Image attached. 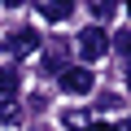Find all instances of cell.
Segmentation results:
<instances>
[{
    "label": "cell",
    "mask_w": 131,
    "mask_h": 131,
    "mask_svg": "<svg viewBox=\"0 0 131 131\" xmlns=\"http://www.w3.org/2000/svg\"><path fill=\"white\" fill-rule=\"evenodd\" d=\"M9 48H13L18 57H31V52L39 48V35H35V31H26V26H18V31L9 35Z\"/></svg>",
    "instance_id": "4"
},
{
    "label": "cell",
    "mask_w": 131,
    "mask_h": 131,
    "mask_svg": "<svg viewBox=\"0 0 131 131\" xmlns=\"http://www.w3.org/2000/svg\"><path fill=\"white\" fill-rule=\"evenodd\" d=\"M127 88H131V66H127Z\"/></svg>",
    "instance_id": "12"
},
{
    "label": "cell",
    "mask_w": 131,
    "mask_h": 131,
    "mask_svg": "<svg viewBox=\"0 0 131 131\" xmlns=\"http://www.w3.org/2000/svg\"><path fill=\"white\" fill-rule=\"evenodd\" d=\"M118 131H131V118H127V122H122V127H118Z\"/></svg>",
    "instance_id": "11"
},
{
    "label": "cell",
    "mask_w": 131,
    "mask_h": 131,
    "mask_svg": "<svg viewBox=\"0 0 131 131\" xmlns=\"http://www.w3.org/2000/svg\"><path fill=\"white\" fill-rule=\"evenodd\" d=\"M18 83H22V70H18V66H0V96H13Z\"/></svg>",
    "instance_id": "5"
},
{
    "label": "cell",
    "mask_w": 131,
    "mask_h": 131,
    "mask_svg": "<svg viewBox=\"0 0 131 131\" xmlns=\"http://www.w3.org/2000/svg\"><path fill=\"white\" fill-rule=\"evenodd\" d=\"M114 48H118V52H122V57L131 61V26H127V31H118V39H114Z\"/></svg>",
    "instance_id": "8"
},
{
    "label": "cell",
    "mask_w": 131,
    "mask_h": 131,
    "mask_svg": "<svg viewBox=\"0 0 131 131\" xmlns=\"http://www.w3.org/2000/svg\"><path fill=\"white\" fill-rule=\"evenodd\" d=\"M35 13H39V18H48V22H66V18L74 13V5H70V0H39Z\"/></svg>",
    "instance_id": "3"
},
{
    "label": "cell",
    "mask_w": 131,
    "mask_h": 131,
    "mask_svg": "<svg viewBox=\"0 0 131 131\" xmlns=\"http://www.w3.org/2000/svg\"><path fill=\"white\" fill-rule=\"evenodd\" d=\"M118 105H122V101H118V96H114V92H105V96H101V105H96V109H101V114H109V109H118Z\"/></svg>",
    "instance_id": "10"
},
{
    "label": "cell",
    "mask_w": 131,
    "mask_h": 131,
    "mask_svg": "<svg viewBox=\"0 0 131 131\" xmlns=\"http://www.w3.org/2000/svg\"><path fill=\"white\" fill-rule=\"evenodd\" d=\"M96 88V74L88 70V66H66L61 70V92L66 96H88Z\"/></svg>",
    "instance_id": "1"
},
{
    "label": "cell",
    "mask_w": 131,
    "mask_h": 131,
    "mask_svg": "<svg viewBox=\"0 0 131 131\" xmlns=\"http://www.w3.org/2000/svg\"><path fill=\"white\" fill-rule=\"evenodd\" d=\"M0 122H5V127H18V122H22V109H18L13 101H5V105H0Z\"/></svg>",
    "instance_id": "7"
},
{
    "label": "cell",
    "mask_w": 131,
    "mask_h": 131,
    "mask_svg": "<svg viewBox=\"0 0 131 131\" xmlns=\"http://www.w3.org/2000/svg\"><path fill=\"white\" fill-rule=\"evenodd\" d=\"M109 52V35H105V26H88V31H79V57L83 61H101Z\"/></svg>",
    "instance_id": "2"
},
{
    "label": "cell",
    "mask_w": 131,
    "mask_h": 131,
    "mask_svg": "<svg viewBox=\"0 0 131 131\" xmlns=\"http://www.w3.org/2000/svg\"><path fill=\"white\" fill-rule=\"evenodd\" d=\"M61 131H88V114L83 109H66L61 114Z\"/></svg>",
    "instance_id": "6"
},
{
    "label": "cell",
    "mask_w": 131,
    "mask_h": 131,
    "mask_svg": "<svg viewBox=\"0 0 131 131\" xmlns=\"http://www.w3.org/2000/svg\"><path fill=\"white\" fill-rule=\"evenodd\" d=\"M92 13H96V18H105V22H109V18H114V5H109V0H96V5H92Z\"/></svg>",
    "instance_id": "9"
}]
</instances>
